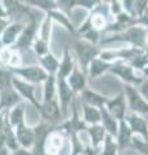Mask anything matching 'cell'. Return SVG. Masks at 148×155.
<instances>
[{
	"instance_id": "obj_1",
	"label": "cell",
	"mask_w": 148,
	"mask_h": 155,
	"mask_svg": "<svg viewBox=\"0 0 148 155\" xmlns=\"http://www.w3.org/2000/svg\"><path fill=\"white\" fill-rule=\"evenodd\" d=\"M74 51L76 54V65L79 66L81 71L87 74L90 62L95 60L97 57H99L102 49L99 45L90 44V43H87L79 39V40L74 43Z\"/></svg>"
},
{
	"instance_id": "obj_2",
	"label": "cell",
	"mask_w": 148,
	"mask_h": 155,
	"mask_svg": "<svg viewBox=\"0 0 148 155\" xmlns=\"http://www.w3.org/2000/svg\"><path fill=\"white\" fill-rule=\"evenodd\" d=\"M28 22L26 23L25 28H23L22 34L18 38V40L16 43V45L13 48L17 49L18 52H27L32 48V44H34L35 39L37 38V34H39V28H40V23L41 21L37 19L36 16H34L31 12L27 14Z\"/></svg>"
},
{
	"instance_id": "obj_3",
	"label": "cell",
	"mask_w": 148,
	"mask_h": 155,
	"mask_svg": "<svg viewBox=\"0 0 148 155\" xmlns=\"http://www.w3.org/2000/svg\"><path fill=\"white\" fill-rule=\"evenodd\" d=\"M108 74L118 78L124 84L133 87H139L142 81L144 80V76H143L142 72L134 70L129 65V62H124V61L113 62Z\"/></svg>"
},
{
	"instance_id": "obj_4",
	"label": "cell",
	"mask_w": 148,
	"mask_h": 155,
	"mask_svg": "<svg viewBox=\"0 0 148 155\" xmlns=\"http://www.w3.org/2000/svg\"><path fill=\"white\" fill-rule=\"evenodd\" d=\"M122 92H124L125 98H126L128 113L138 114V115H142V116L148 115V102L140 96L139 91L137 89V87L124 84Z\"/></svg>"
},
{
	"instance_id": "obj_5",
	"label": "cell",
	"mask_w": 148,
	"mask_h": 155,
	"mask_svg": "<svg viewBox=\"0 0 148 155\" xmlns=\"http://www.w3.org/2000/svg\"><path fill=\"white\" fill-rule=\"evenodd\" d=\"M11 72L14 76L20 78L21 80L27 81V83L34 84V85L44 84L46 78L49 76L39 65H27V66L22 65L20 67L11 69Z\"/></svg>"
},
{
	"instance_id": "obj_6",
	"label": "cell",
	"mask_w": 148,
	"mask_h": 155,
	"mask_svg": "<svg viewBox=\"0 0 148 155\" xmlns=\"http://www.w3.org/2000/svg\"><path fill=\"white\" fill-rule=\"evenodd\" d=\"M12 85H13V88L16 89L17 93L20 94L21 98L23 101H26V102H28L39 113L41 109V100H39L36 97V85L30 84V83H27V81H23L17 76H13Z\"/></svg>"
},
{
	"instance_id": "obj_7",
	"label": "cell",
	"mask_w": 148,
	"mask_h": 155,
	"mask_svg": "<svg viewBox=\"0 0 148 155\" xmlns=\"http://www.w3.org/2000/svg\"><path fill=\"white\" fill-rule=\"evenodd\" d=\"M57 98H58L63 119H67L68 114H70L71 105H72L74 101L77 98V96L74 93L72 89L68 87L67 81L63 80V79H57Z\"/></svg>"
},
{
	"instance_id": "obj_8",
	"label": "cell",
	"mask_w": 148,
	"mask_h": 155,
	"mask_svg": "<svg viewBox=\"0 0 148 155\" xmlns=\"http://www.w3.org/2000/svg\"><path fill=\"white\" fill-rule=\"evenodd\" d=\"M39 114L41 116V120H45V122H48L52 125H55V127L65 120L57 97L54 100L49 101V102H41V109Z\"/></svg>"
},
{
	"instance_id": "obj_9",
	"label": "cell",
	"mask_w": 148,
	"mask_h": 155,
	"mask_svg": "<svg viewBox=\"0 0 148 155\" xmlns=\"http://www.w3.org/2000/svg\"><path fill=\"white\" fill-rule=\"evenodd\" d=\"M32 129H34V147H32V151L35 155H43L45 141L52 130L55 129V125H52L45 120H40L37 124L32 125Z\"/></svg>"
},
{
	"instance_id": "obj_10",
	"label": "cell",
	"mask_w": 148,
	"mask_h": 155,
	"mask_svg": "<svg viewBox=\"0 0 148 155\" xmlns=\"http://www.w3.org/2000/svg\"><path fill=\"white\" fill-rule=\"evenodd\" d=\"M104 109H106L117 122H121V120L125 119V116L128 114V105H126V98H125L124 92L121 91L120 93H117L116 96L108 97L107 102L104 105Z\"/></svg>"
},
{
	"instance_id": "obj_11",
	"label": "cell",
	"mask_w": 148,
	"mask_h": 155,
	"mask_svg": "<svg viewBox=\"0 0 148 155\" xmlns=\"http://www.w3.org/2000/svg\"><path fill=\"white\" fill-rule=\"evenodd\" d=\"M65 145L66 136L55 127V129L52 130L50 134L48 136L44 145V150H43V155H61L62 150L65 149Z\"/></svg>"
},
{
	"instance_id": "obj_12",
	"label": "cell",
	"mask_w": 148,
	"mask_h": 155,
	"mask_svg": "<svg viewBox=\"0 0 148 155\" xmlns=\"http://www.w3.org/2000/svg\"><path fill=\"white\" fill-rule=\"evenodd\" d=\"M26 23L22 21H11L7 28L0 36V41L4 48H13L16 45L18 38L22 34L23 28H25Z\"/></svg>"
},
{
	"instance_id": "obj_13",
	"label": "cell",
	"mask_w": 148,
	"mask_h": 155,
	"mask_svg": "<svg viewBox=\"0 0 148 155\" xmlns=\"http://www.w3.org/2000/svg\"><path fill=\"white\" fill-rule=\"evenodd\" d=\"M125 122L128 123L133 136H138L143 140H148V122L146 116L128 113L125 116Z\"/></svg>"
},
{
	"instance_id": "obj_14",
	"label": "cell",
	"mask_w": 148,
	"mask_h": 155,
	"mask_svg": "<svg viewBox=\"0 0 148 155\" xmlns=\"http://www.w3.org/2000/svg\"><path fill=\"white\" fill-rule=\"evenodd\" d=\"M13 129L20 147L32 150V147H34V129H32V125H28L26 120H23V122L18 123L16 127H13Z\"/></svg>"
},
{
	"instance_id": "obj_15",
	"label": "cell",
	"mask_w": 148,
	"mask_h": 155,
	"mask_svg": "<svg viewBox=\"0 0 148 155\" xmlns=\"http://www.w3.org/2000/svg\"><path fill=\"white\" fill-rule=\"evenodd\" d=\"M66 81H67L68 87L72 89V92L76 96H79L81 92L88 88V76L85 72H83L79 69L77 65L75 66V69L70 74V76L66 79Z\"/></svg>"
},
{
	"instance_id": "obj_16",
	"label": "cell",
	"mask_w": 148,
	"mask_h": 155,
	"mask_svg": "<svg viewBox=\"0 0 148 155\" xmlns=\"http://www.w3.org/2000/svg\"><path fill=\"white\" fill-rule=\"evenodd\" d=\"M79 97H80L79 100H80L81 104L89 105V106L95 107V109H102V107H104V105H106L107 100H108L107 96L99 93V92L94 91L92 88H87L85 91H83L79 94Z\"/></svg>"
},
{
	"instance_id": "obj_17",
	"label": "cell",
	"mask_w": 148,
	"mask_h": 155,
	"mask_svg": "<svg viewBox=\"0 0 148 155\" xmlns=\"http://www.w3.org/2000/svg\"><path fill=\"white\" fill-rule=\"evenodd\" d=\"M76 66V61L75 58L71 54V51L68 47H66L62 53V57L59 60V67H58V72H57L55 78L57 79H63L66 80L70 76V74L72 72V70Z\"/></svg>"
},
{
	"instance_id": "obj_18",
	"label": "cell",
	"mask_w": 148,
	"mask_h": 155,
	"mask_svg": "<svg viewBox=\"0 0 148 155\" xmlns=\"http://www.w3.org/2000/svg\"><path fill=\"white\" fill-rule=\"evenodd\" d=\"M0 66L11 70L14 67L22 66L21 53L14 48H2L0 51Z\"/></svg>"
},
{
	"instance_id": "obj_19",
	"label": "cell",
	"mask_w": 148,
	"mask_h": 155,
	"mask_svg": "<svg viewBox=\"0 0 148 155\" xmlns=\"http://www.w3.org/2000/svg\"><path fill=\"white\" fill-rule=\"evenodd\" d=\"M21 102H23V101L20 97V94L16 92V89L13 88V85L11 88L0 92V114L12 110L14 106H17Z\"/></svg>"
},
{
	"instance_id": "obj_20",
	"label": "cell",
	"mask_w": 148,
	"mask_h": 155,
	"mask_svg": "<svg viewBox=\"0 0 148 155\" xmlns=\"http://www.w3.org/2000/svg\"><path fill=\"white\" fill-rule=\"evenodd\" d=\"M88 138H89V145L92 146L94 150L99 151V149L102 147V145L104 142V140L107 137V132L104 130V128L102 127V124H94V125H89L87 128Z\"/></svg>"
},
{
	"instance_id": "obj_21",
	"label": "cell",
	"mask_w": 148,
	"mask_h": 155,
	"mask_svg": "<svg viewBox=\"0 0 148 155\" xmlns=\"http://www.w3.org/2000/svg\"><path fill=\"white\" fill-rule=\"evenodd\" d=\"M131 140H133V133H131L130 128H129L128 123L125 122V119L118 122L117 134H116V137H115L118 151H124V150H126V149H130Z\"/></svg>"
},
{
	"instance_id": "obj_22",
	"label": "cell",
	"mask_w": 148,
	"mask_h": 155,
	"mask_svg": "<svg viewBox=\"0 0 148 155\" xmlns=\"http://www.w3.org/2000/svg\"><path fill=\"white\" fill-rule=\"evenodd\" d=\"M45 16L49 17L53 23H58V25H61L63 28H66L68 32L76 34V26L74 25V22L71 21V18H70L68 14L62 11L59 7L53 9V11H50L49 13H46Z\"/></svg>"
},
{
	"instance_id": "obj_23",
	"label": "cell",
	"mask_w": 148,
	"mask_h": 155,
	"mask_svg": "<svg viewBox=\"0 0 148 155\" xmlns=\"http://www.w3.org/2000/svg\"><path fill=\"white\" fill-rule=\"evenodd\" d=\"M112 64L111 62H107L102 60V58L97 57L95 60H93L90 62V65L88 67V71H87V76H88V80H95L98 79L99 76H102L104 74H108L109 69H111Z\"/></svg>"
},
{
	"instance_id": "obj_24",
	"label": "cell",
	"mask_w": 148,
	"mask_h": 155,
	"mask_svg": "<svg viewBox=\"0 0 148 155\" xmlns=\"http://www.w3.org/2000/svg\"><path fill=\"white\" fill-rule=\"evenodd\" d=\"M39 66L48 75L55 76L57 72H58V67H59V58L54 53L49 52L45 56L39 57Z\"/></svg>"
},
{
	"instance_id": "obj_25",
	"label": "cell",
	"mask_w": 148,
	"mask_h": 155,
	"mask_svg": "<svg viewBox=\"0 0 148 155\" xmlns=\"http://www.w3.org/2000/svg\"><path fill=\"white\" fill-rule=\"evenodd\" d=\"M80 110H81V118H83L84 123L88 127L101 123V109H95L89 105L80 102Z\"/></svg>"
},
{
	"instance_id": "obj_26",
	"label": "cell",
	"mask_w": 148,
	"mask_h": 155,
	"mask_svg": "<svg viewBox=\"0 0 148 155\" xmlns=\"http://www.w3.org/2000/svg\"><path fill=\"white\" fill-rule=\"evenodd\" d=\"M101 124L108 136H111L113 138L116 137L117 129H118V122L104 107L101 109Z\"/></svg>"
},
{
	"instance_id": "obj_27",
	"label": "cell",
	"mask_w": 148,
	"mask_h": 155,
	"mask_svg": "<svg viewBox=\"0 0 148 155\" xmlns=\"http://www.w3.org/2000/svg\"><path fill=\"white\" fill-rule=\"evenodd\" d=\"M44 88H43V98L41 102H49L57 97V79L55 76L49 75L44 81Z\"/></svg>"
},
{
	"instance_id": "obj_28",
	"label": "cell",
	"mask_w": 148,
	"mask_h": 155,
	"mask_svg": "<svg viewBox=\"0 0 148 155\" xmlns=\"http://www.w3.org/2000/svg\"><path fill=\"white\" fill-rule=\"evenodd\" d=\"M25 3L30 8H37L45 14L55 8H58V2H50V0H28V2H25Z\"/></svg>"
},
{
	"instance_id": "obj_29",
	"label": "cell",
	"mask_w": 148,
	"mask_h": 155,
	"mask_svg": "<svg viewBox=\"0 0 148 155\" xmlns=\"http://www.w3.org/2000/svg\"><path fill=\"white\" fill-rule=\"evenodd\" d=\"M97 155H120V151H118V147H117V143L115 141V138L107 134V137L104 140L102 147L99 149Z\"/></svg>"
},
{
	"instance_id": "obj_30",
	"label": "cell",
	"mask_w": 148,
	"mask_h": 155,
	"mask_svg": "<svg viewBox=\"0 0 148 155\" xmlns=\"http://www.w3.org/2000/svg\"><path fill=\"white\" fill-rule=\"evenodd\" d=\"M130 149L135 150L140 155H148V140H143L138 136H133Z\"/></svg>"
},
{
	"instance_id": "obj_31",
	"label": "cell",
	"mask_w": 148,
	"mask_h": 155,
	"mask_svg": "<svg viewBox=\"0 0 148 155\" xmlns=\"http://www.w3.org/2000/svg\"><path fill=\"white\" fill-rule=\"evenodd\" d=\"M13 76L14 75L11 72V70H8V69H5V67L0 66V92L11 88Z\"/></svg>"
},
{
	"instance_id": "obj_32",
	"label": "cell",
	"mask_w": 148,
	"mask_h": 155,
	"mask_svg": "<svg viewBox=\"0 0 148 155\" xmlns=\"http://www.w3.org/2000/svg\"><path fill=\"white\" fill-rule=\"evenodd\" d=\"M129 65H130L133 69L142 72L143 69H146L148 66V57L144 54V52L140 53V54H138L135 57H133L130 61H129Z\"/></svg>"
},
{
	"instance_id": "obj_33",
	"label": "cell",
	"mask_w": 148,
	"mask_h": 155,
	"mask_svg": "<svg viewBox=\"0 0 148 155\" xmlns=\"http://www.w3.org/2000/svg\"><path fill=\"white\" fill-rule=\"evenodd\" d=\"M137 25L144 27L146 30H148V7L143 11V13L140 14V16L137 18Z\"/></svg>"
},
{
	"instance_id": "obj_34",
	"label": "cell",
	"mask_w": 148,
	"mask_h": 155,
	"mask_svg": "<svg viewBox=\"0 0 148 155\" xmlns=\"http://www.w3.org/2000/svg\"><path fill=\"white\" fill-rule=\"evenodd\" d=\"M137 89L139 91V93H140V96L144 98L147 102H148V79H144L140 83V85L139 87H137Z\"/></svg>"
},
{
	"instance_id": "obj_35",
	"label": "cell",
	"mask_w": 148,
	"mask_h": 155,
	"mask_svg": "<svg viewBox=\"0 0 148 155\" xmlns=\"http://www.w3.org/2000/svg\"><path fill=\"white\" fill-rule=\"evenodd\" d=\"M12 155H35L32 150H27V149H23V147H18L17 150L12 151Z\"/></svg>"
},
{
	"instance_id": "obj_36",
	"label": "cell",
	"mask_w": 148,
	"mask_h": 155,
	"mask_svg": "<svg viewBox=\"0 0 148 155\" xmlns=\"http://www.w3.org/2000/svg\"><path fill=\"white\" fill-rule=\"evenodd\" d=\"M9 22H11V19H8V18H0V36H2V34L9 25Z\"/></svg>"
},
{
	"instance_id": "obj_37",
	"label": "cell",
	"mask_w": 148,
	"mask_h": 155,
	"mask_svg": "<svg viewBox=\"0 0 148 155\" xmlns=\"http://www.w3.org/2000/svg\"><path fill=\"white\" fill-rule=\"evenodd\" d=\"M0 18H8V14H7V9L4 7L3 2H0ZM9 19V18H8Z\"/></svg>"
},
{
	"instance_id": "obj_38",
	"label": "cell",
	"mask_w": 148,
	"mask_h": 155,
	"mask_svg": "<svg viewBox=\"0 0 148 155\" xmlns=\"http://www.w3.org/2000/svg\"><path fill=\"white\" fill-rule=\"evenodd\" d=\"M0 155H12V153L5 147L4 143H0Z\"/></svg>"
},
{
	"instance_id": "obj_39",
	"label": "cell",
	"mask_w": 148,
	"mask_h": 155,
	"mask_svg": "<svg viewBox=\"0 0 148 155\" xmlns=\"http://www.w3.org/2000/svg\"><path fill=\"white\" fill-rule=\"evenodd\" d=\"M144 54L148 57V47H146V49H144Z\"/></svg>"
},
{
	"instance_id": "obj_40",
	"label": "cell",
	"mask_w": 148,
	"mask_h": 155,
	"mask_svg": "<svg viewBox=\"0 0 148 155\" xmlns=\"http://www.w3.org/2000/svg\"><path fill=\"white\" fill-rule=\"evenodd\" d=\"M146 47H148V34H147V38H146Z\"/></svg>"
},
{
	"instance_id": "obj_41",
	"label": "cell",
	"mask_w": 148,
	"mask_h": 155,
	"mask_svg": "<svg viewBox=\"0 0 148 155\" xmlns=\"http://www.w3.org/2000/svg\"><path fill=\"white\" fill-rule=\"evenodd\" d=\"M146 119H147V122H148V115H147V116H146Z\"/></svg>"
}]
</instances>
